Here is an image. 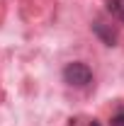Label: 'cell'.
<instances>
[{"mask_svg": "<svg viewBox=\"0 0 124 126\" xmlns=\"http://www.w3.org/2000/svg\"><path fill=\"white\" fill-rule=\"evenodd\" d=\"M107 10L117 17L119 22H124V0H107Z\"/></svg>", "mask_w": 124, "mask_h": 126, "instance_id": "cell-3", "label": "cell"}, {"mask_svg": "<svg viewBox=\"0 0 124 126\" xmlns=\"http://www.w3.org/2000/svg\"><path fill=\"white\" fill-rule=\"evenodd\" d=\"M63 80L71 85V87H88L90 82H93V70L85 65V63H68L66 68H63Z\"/></svg>", "mask_w": 124, "mask_h": 126, "instance_id": "cell-1", "label": "cell"}, {"mask_svg": "<svg viewBox=\"0 0 124 126\" xmlns=\"http://www.w3.org/2000/svg\"><path fill=\"white\" fill-rule=\"evenodd\" d=\"M93 32L102 39V44H107V46H117V39H119V36H117V32L112 29L109 24H105V22L97 19V22H93Z\"/></svg>", "mask_w": 124, "mask_h": 126, "instance_id": "cell-2", "label": "cell"}, {"mask_svg": "<svg viewBox=\"0 0 124 126\" xmlns=\"http://www.w3.org/2000/svg\"><path fill=\"white\" fill-rule=\"evenodd\" d=\"M109 126H124V109H119L117 114H112V119H109Z\"/></svg>", "mask_w": 124, "mask_h": 126, "instance_id": "cell-4", "label": "cell"}]
</instances>
